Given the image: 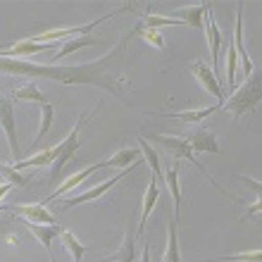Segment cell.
<instances>
[{
	"label": "cell",
	"instance_id": "cell-1",
	"mask_svg": "<svg viewBox=\"0 0 262 262\" xmlns=\"http://www.w3.org/2000/svg\"><path fill=\"white\" fill-rule=\"evenodd\" d=\"M131 38H136L134 31L124 34V38L100 60H91L83 64H38L21 57H3L0 55V72L14 76H31V79H46L62 86H96L107 91L115 98L129 103L126 93L131 91V79L126 76V48Z\"/></svg>",
	"mask_w": 262,
	"mask_h": 262
},
{
	"label": "cell",
	"instance_id": "cell-2",
	"mask_svg": "<svg viewBox=\"0 0 262 262\" xmlns=\"http://www.w3.org/2000/svg\"><path fill=\"white\" fill-rule=\"evenodd\" d=\"M262 100V86H260V72L253 69V74L246 76V81L241 83V89H234L231 91V96L224 98V110L231 112V117L234 122L246 115V112H255L257 105Z\"/></svg>",
	"mask_w": 262,
	"mask_h": 262
},
{
	"label": "cell",
	"instance_id": "cell-3",
	"mask_svg": "<svg viewBox=\"0 0 262 262\" xmlns=\"http://www.w3.org/2000/svg\"><path fill=\"white\" fill-rule=\"evenodd\" d=\"M150 143H158L160 148H165V150L174 158V162H179V160H188V162H191V165H193L195 169H198V172L205 177V179H210V184H212V186L217 188L220 193H224L227 198L236 200L234 195H229L227 191H222V186L212 179V177H210V172H205V167H203L198 160H195V152L191 150V145H188L184 138H179V136H165V134H150Z\"/></svg>",
	"mask_w": 262,
	"mask_h": 262
},
{
	"label": "cell",
	"instance_id": "cell-4",
	"mask_svg": "<svg viewBox=\"0 0 262 262\" xmlns=\"http://www.w3.org/2000/svg\"><path fill=\"white\" fill-rule=\"evenodd\" d=\"M126 10H134V5L119 7V10H115V12L103 14L100 19L89 21V24H81V27H67V29H53V31H43V34H36L31 41H36V43H57V41H62V38H81V36H86L89 31H96V29L100 27L103 21L112 19V17H117V14L126 12Z\"/></svg>",
	"mask_w": 262,
	"mask_h": 262
},
{
	"label": "cell",
	"instance_id": "cell-5",
	"mask_svg": "<svg viewBox=\"0 0 262 262\" xmlns=\"http://www.w3.org/2000/svg\"><path fill=\"white\" fill-rule=\"evenodd\" d=\"M89 117H91V112L89 115H83L79 122L74 124V129L69 131V136L64 138L62 143H57L55 145V160H53V165H50V174H48V184H55V179L60 177V172L64 169V165H67L69 160L76 155V148H79V134H81V129H83V124L89 122Z\"/></svg>",
	"mask_w": 262,
	"mask_h": 262
},
{
	"label": "cell",
	"instance_id": "cell-6",
	"mask_svg": "<svg viewBox=\"0 0 262 262\" xmlns=\"http://www.w3.org/2000/svg\"><path fill=\"white\" fill-rule=\"evenodd\" d=\"M0 129L5 134L7 143H10V155L14 162H19V141H17V126H14V107L10 98L0 96Z\"/></svg>",
	"mask_w": 262,
	"mask_h": 262
},
{
	"label": "cell",
	"instance_id": "cell-7",
	"mask_svg": "<svg viewBox=\"0 0 262 262\" xmlns=\"http://www.w3.org/2000/svg\"><path fill=\"white\" fill-rule=\"evenodd\" d=\"M203 21H205V27H203V31H205V38H207V48H210V55H212V74L214 79H217V69H220V50L222 46H224V34L220 31V27H217V19H214L212 10H207L205 17H203Z\"/></svg>",
	"mask_w": 262,
	"mask_h": 262
},
{
	"label": "cell",
	"instance_id": "cell-8",
	"mask_svg": "<svg viewBox=\"0 0 262 262\" xmlns=\"http://www.w3.org/2000/svg\"><path fill=\"white\" fill-rule=\"evenodd\" d=\"M136 165L138 162H134L131 167H124V172L122 174H117V177H110V179H105L103 184H98V186H93V188H89V191H83L81 195H72V198H64L62 200V205L64 207H74V205H81V203H89V200H96V198H100L103 193H107L117 181H122L126 177V174L131 172V169H136Z\"/></svg>",
	"mask_w": 262,
	"mask_h": 262
},
{
	"label": "cell",
	"instance_id": "cell-9",
	"mask_svg": "<svg viewBox=\"0 0 262 262\" xmlns=\"http://www.w3.org/2000/svg\"><path fill=\"white\" fill-rule=\"evenodd\" d=\"M3 207L14 214H19V217H24L31 224H57V217L50 214L43 203H24V205L17 203V205H3Z\"/></svg>",
	"mask_w": 262,
	"mask_h": 262
},
{
	"label": "cell",
	"instance_id": "cell-10",
	"mask_svg": "<svg viewBox=\"0 0 262 262\" xmlns=\"http://www.w3.org/2000/svg\"><path fill=\"white\" fill-rule=\"evenodd\" d=\"M184 141L191 145V150H193V152H212V155H217V152H220V143H217L214 131L203 129V126L191 129L186 136H184Z\"/></svg>",
	"mask_w": 262,
	"mask_h": 262
},
{
	"label": "cell",
	"instance_id": "cell-11",
	"mask_svg": "<svg viewBox=\"0 0 262 262\" xmlns=\"http://www.w3.org/2000/svg\"><path fill=\"white\" fill-rule=\"evenodd\" d=\"M191 72H193V76L200 81V86L207 91V93H212L214 98H217V103L224 105V98H227V93H224V89H222V83L214 79L212 69L207 67L203 60H195L193 64H191Z\"/></svg>",
	"mask_w": 262,
	"mask_h": 262
},
{
	"label": "cell",
	"instance_id": "cell-12",
	"mask_svg": "<svg viewBox=\"0 0 262 262\" xmlns=\"http://www.w3.org/2000/svg\"><path fill=\"white\" fill-rule=\"evenodd\" d=\"M231 43H234L236 57H241L246 76H250L255 67H253V60H250L248 50H246V46H243V3L236 5V24H234V38H231Z\"/></svg>",
	"mask_w": 262,
	"mask_h": 262
},
{
	"label": "cell",
	"instance_id": "cell-13",
	"mask_svg": "<svg viewBox=\"0 0 262 262\" xmlns=\"http://www.w3.org/2000/svg\"><path fill=\"white\" fill-rule=\"evenodd\" d=\"M57 43H36V41H19L10 43V46H0V55L3 57H24V55H36V53H48Z\"/></svg>",
	"mask_w": 262,
	"mask_h": 262
},
{
	"label": "cell",
	"instance_id": "cell-14",
	"mask_svg": "<svg viewBox=\"0 0 262 262\" xmlns=\"http://www.w3.org/2000/svg\"><path fill=\"white\" fill-rule=\"evenodd\" d=\"M24 227L38 238V243H41L43 248H46V253H48L50 262H55V255H53V238L62 234V227H60V224H31V222H27V220H24Z\"/></svg>",
	"mask_w": 262,
	"mask_h": 262
},
{
	"label": "cell",
	"instance_id": "cell-15",
	"mask_svg": "<svg viewBox=\"0 0 262 262\" xmlns=\"http://www.w3.org/2000/svg\"><path fill=\"white\" fill-rule=\"evenodd\" d=\"M158 195H160V184L155 181V177H152L150 181H148V188H145V193H143V210H141V224H138L136 229V238L138 236H143L145 231V224H148V217H150L152 212V207H155V203H158Z\"/></svg>",
	"mask_w": 262,
	"mask_h": 262
},
{
	"label": "cell",
	"instance_id": "cell-16",
	"mask_svg": "<svg viewBox=\"0 0 262 262\" xmlns=\"http://www.w3.org/2000/svg\"><path fill=\"white\" fill-rule=\"evenodd\" d=\"M207 10H210V5H207V3H200V5H188V7H181V10H174L172 17L179 19L181 24H191L193 29L203 31V17H205Z\"/></svg>",
	"mask_w": 262,
	"mask_h": 262
},
{
	"label": "cell",
	"instance_id": "cell-17",
	"mask_svg": "<svg viewBox=\"0 0 262 262\" xmlns=\"http://www.w3.org/2000/svg\"><path fill=\"white\" fill-rule=\"evenodd\" d=\"M162 184L169 188V195L174 200V220H179L181 212V191H179V162H172L162 174Z\"/></svg>",
	"mask_w": 262,
	"mask_h": 262
},
{
	"label": "cell",
	"instance_id": "cell-18",
	"mask_svg": "<svg viewBox=\"0 0 262 262\" xmlns=\"http://www.w3.org/2000/svg\"><path fill=\"white\" fill-rule=\"evenodd\" d=\"M134 262L136 260V234H134V229H126L124 234V241L119 246V250H115L110 257H103V260L98 262Z\"/></svg>",
	"mask_w": 262,
	"mask_h": 262
},
{
	"label": "cell",
	"instance_id": "cell-19",
	"mask_svg": "<svg viewBox=\"0 0 262 262\" xmlns=\"http://www.w3.org/2000/svg\"><path fill=\"white\" fill-rule=\"evenodd\" d=\"M217 110H222V105H210V107H198V110H184V112H160L162 117H172V119H181V122H188V124H198L205 117L214 115Z\"/></svg>",
	"mask_w": 262,
	"mask_h": 262
},
{
	"label": "cell",
	"instance_id": "cell-20",
	"mask_svg": "<svg viewBox=\"0 0 262 262\" xmlns=\"http://www.w3.org/2000/svg\"><path fill=\"white\" fill-rule=\"evenodd\" d=\"M98 38H93V36H81V38H69L67 43H62L60 46V50L55 53V57H53V64H57V60H62V57L72 55V53H79V50L89 48V46H96Z\"/></svg>",
	"mask_w": 262,
	"mask_h": 262
},
{
	"label": "cell",
	"instance_id": "cell-21",
	"mask_svg": "<svg viewBox=\"0 0 262 262\" xmlns=\"http://www.w3.org/2000/svg\"><path fill=\"white\" fill-rule=\"evenodd\" d=\"M162 262H181L179 253V236H177V220L167 222V250Z\"/></svg>",
	"mask_w": 262,
	"mask_h": 262
},
{
	"label": "cell",
	"instance_id": "cell-22",
	"mask_svg": "<svg viewBox=\"0 0 262 262\" xmlns=\"http://www.w3.org/2000/svg\"><path fill=\"white\" fill-rule=\"evenodd\" d=\"M55 145L53 148H48V150H43V152H38V155H31V158H27V160H19V162H14V169L19 172V169H24V167H50L53 165V160H55Z\"/></svg>",
	"mask_w": 262,
	"mask_h": 262
},
{
	"label": "cell",
	"instance_id": "cell-23",
	"mask_svg": "<svg viewBox=\"0 0 262 262\" xmlns=\"http://www.w3.org/2000/svg\"><path fill=\"white\" fill-rule=\"evenodd\" d=\"M136 141H138V150L145 155V162L150 165V169H152V174H155V181L158 184H162V169H160V160H158V152L150 148V143L145 141L141 134H136Z\"/></svg>",
	"mask_w": 262,
	"mask_h": 262
},
{
	"label": "cell",
	"instance_id": "cell-24",
	"mask_svg": "<svg viewBox=\"0 0 262 262\" xmlns=\"http://www.w3.org/2000/svg\"><path fill=\"white\" fill-rule=\"evenodd\" d=\"M60 241H62L64 250H67L69 255H72V262H81L83 253H86V246H83L79 238H76L72 231H64L62 229V234H60Z\"/></svg>",
	"mask_w": 262,
	"mask_h": 262
},
{
	"label": "cell",
	"instance_id": "cell-25",
	"mask_svg": "<svg viewBox=\"0 0 262 262\" xmlns=\"http://www.w3.org/2000/svg\"><path fill=\"white\" fill-rule=\"evenodd\" d=\"M53 119H55V105H53V103H43L41 105V124H38V134H36V138L31 141V148H36V143H38V141H41V138L50 131Z\"/></svg>",
	"mask_w": 262,
	"mask_h": 262
},
{
	"label": "cell",
	"instance_id": "cell-26",
	"mask_svg": "<svg viewBox=\"0 0 262 262\" xmlns=\"http://www.w3.org/2000/svg\"><path fill=\"white\" fill-rule=\"evenodd\" d=\"M131 31H134V36L143 38L148 46H152V48H158V50H165V38H162V34H160V31H155V29H145L141 21H138Z\"/></svg>",
	"mask_w": 262,
	"mask_h": 262
},
{
	"label": "cell",
	"instance_id": "cell-27",
	"mask_svg": "<svg viewBox=\"0 0 262 262\" xmlns=\"http://www.w3.org/2000/svg\"><path fill=\"white\" fill-rule=\"evenodd\" d=\"M141 24H143L145 29H155V31H160L162 27H177V24H181V21L174 19V17H162V14H155V12H145L143 19H141Z\"/></svg>",
	"mask_w": 262,
	"mask_h": 262
},
{
	"label": "cell",
	"instance_id": "cell-28",
	"mask_svg": "<svg viewBox=\"0 0 262 262\" xmlns=\"http://www.w3.org/2000/svg\"><path fill=\"white\" fill-rule=\"evenodd\" d=\"M14 100H34V103H46V98H43L41 89L36 86V83H24V86H19V89H14L12 93Z\"/></svg>",
	"mask_w": 262,
	"mask_h": 262
},
{
	"label": "cell",
	"instance_id": "cell-29",
	"mask_svg": "<svg viewBox=\"0 0 262 262\" xmlns=\"http://www.w3.org/2000/svg\"><path fill=\"white\" fill-rule=\"evenodd\" d=\"M0 174H5L7 184H12V186H27L29 184V177H21L12 165H0Z\"/></svg>",
	"mask_w": 262,
	"mask_h": 262
},
{
	"label": "cell",
	"instance_id": "cell-30",
	"mask_svg": "<svg viewBox=\"0 0 262 262\" xmlns=\"http://www.w3.org/2000/svg\"><path fill=\"white\" fill-rule=\"evenodd\" d=\"M236 260H246V262H260L262 260V253L260 248L250 250V253H238V255H224V257H214V260H207V262H236Z\"/></svg>",
	"mask_w": 262,
	"mask_h": 262
},
{
	"label": "cell",
	"instance_id": "cell-31",
	"mask_svg": "<svg viewBox=\"0 0 262 262\" xmlns=\"http://www.w3.org/2000/svg\"><path fill=\"white\" fill-rule=\"evenodd\" d=\"M260 207H262V203H260V198H257L255 203H253V205L248 207V212H246V217H243V220H248V217H253V214H257V212H260Z\"/></svg>",
	"mask_w": 262,
	"mask_h": 262
},
{
	"label": "cell",
	"instance_id": "cell-32",
	"mask_svg": "<svg viewBox=\"0 0 262 262\" xmlns=\"http://www.w3.org/2000/svg\"><path fill=\"white\" fill-rule=\"evenodd\" d=\"M241 179L246 181V184H250V188H253V191L260 195V181H257V179H248V177H241Z\"/></svg>",
	"mask_w": 262,
	"mask_h": 262
},
{
	"label": "cell",
	"instance_id": "cell-33",
	"mask_svg": "<svg viewBox=\"0 0 262 262\" xmlns=\"http://www.w3.org/2000/svg\"><path fill=\"white\" fill-rule=\"evenodd\" d=\"M10 191H12V184H7V181H3V184H0V200L5 198V195L10 193Z\"/></svg>",
	"mask_w": 262,
	"mask_h": 262
},
{
	"label": "cell",
	"instance_id": "cell-34",
	"mask_svg": "<svg viewBox=\"0 0 262 262\" xmlns=\"http://www.w3.org/2000/svg\"><path fill=\"white\" fill-rule=\"evenodd\" d=\"M141 262H150V246L143 243V255H141Z\"/></svg>",
	"mask_w": 262,
	"mask_h": 262
},
{
	"label": "cell",
	"instance_id": "cell-35",
	"mask_svg": "<svg viewBox=\"0 0 262 262\" xmlns=\"http://www.w3.org/2000/svg\"><path fill=\"white\" fill-rule=\"evenodd\" d=\"M0 210H5V207H3V205H0Z\"/></svg>",
	"mask_w": 262,
	"mask_h": 262
}]
</instances>
